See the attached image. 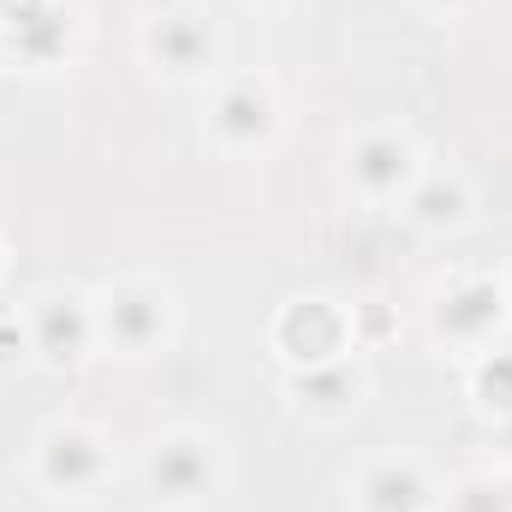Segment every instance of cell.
<instances>
[{"instance_id":"ba28073f","label":"cell","mask_w":512,"mask_h":512,"mask_svg":"<svg viewBox=\"0 0 512 512\" xmlns=\"http://www.w3.org/2000/svg\"><path fill=\"white\" fill-rule=\"evenodd\" d=\"M209 137L221 155H262L280 137V90L268 72H227L209 96Z\"/></svg>"},{"instance_id":"5b68a950","label":"cell","mask_w":512,"mask_h":512,"mask_svg":"<svg viewBox=\"0 0 512 512\" xmlns=\"http://www.w3.org/2000/svg\"><path fill=\"white\" fill-rule=\"evenodd\" d=\"M137 54L167 84H209V78H221V30L203 12H191V6H167V12L143 18Z\"/></svg>"},{"instance_id":"ffe728a7","label":"cell","mask_w":512,"mask_h":512,"mask_svg":"<svg viewBox=\"0 0 512 512\" xmlns=\"http://www.w3.org/2000/svg\"><path fill=\"white\" fill-rule=\"evenodd\" d=\"M0 280H6V245H0Z\"/></svg>"},{"instance_id":"d6986e66","label":"cell","mask_w":512,"mask_h":512,"mask_svg":"<svg viewBox=\"0 0 512 512\" xmlns=\"http://www.w3.org/2000/svg\"><path fill=\"white\" fill-rule=\"evenodd\" d=\"M245 6H286V0H245Z\"/></svg>"},{"instance_id":"4fadbf2b","label":"cell","mask_w":512,"mask_h":512,"mask_svg":"<svg viewBox=\"0 0 512 512\" xmlns=\"http://www.w3.org/2000/svg\"><path fill=\"white\" fill-rule=\"evenodd\" d=\"M0 30L24 66H48L66 48V6L60 0H0Z\"/></svg>"},{"instance_id":"8992f818","label":"cell","mask_w":512,"mask_h":512,"mask_svg":"<svg viewBox=\"0 0 512 512\" xmlns=\"http://www.w3.org/2000/svg\"><path fill=\"white\" fill-rule=\"evenodd\" d=\"M268 346L286 370H310V364H334V358H352L358 352V328H352V310L322 298V292H304V298H286L268 322Z\"/></svg>"},{"instance_id":"2e32d148","label":"cell","mask_w":512,"mask_h":512,"mask_svg":"<svg viewBox=\"0 0 512 512\" xmlns=\"http://www.w3.org/2000/svg\"><path fill=\"white\" fill-rule=\"evenodd\" d=\"M18 364H30V328L18 304H0V376H12Z\"/></svg>"},{"instance_id":"e0dca14e","label":"cell","mask_w":512,"mask_h":512,"mask_svg":"<svg viewBox=\"0 0 512 512\" xmlns=\"http://www.w3.org/2000/svg\"><path fill=\"white\" fill-rule=\"evenodd\" d=\"M417 6H423L429 18H459V12H471L477 0H417Z\"/></svg>"},{"instance_id":"3957f363","label":"cell","mask_w":512,"mask_h":512,"mask_svg":"<svg viewBox=\"0 0 512 512\" xmlns=\"http://www.w3.org/2000/svg\"><path fill=\"white\" fill-rule=\"evenodd\" d=\"M30 471L54 501H102L114 489V435L84 423V417H60L30 441Z\"/></svg>"},{"instance_id":"7a4b0ae2","label":"cell","mask_w":512,"mask_h":512,"mask_svg":"<svg viewBox=\"0 0 512 512\" xmlns=\"http://www.w3.org/2000/svg\"><path fill=\"white\" fill-rule=\"evenodd\" d=\"M90 304H96V352H114L131 364L155 358L179 322V298L155 274H120L102 292H90Z\"/></svg>"},{"instance_id":"6da1fadb","label":"cell","mask_w":512,"mask_h":512,"mask_svg":"<svg viewBox=\"0 0 512 512\" xmlns=\"http://www.w3.org/2000/svg\"><path fill=\"white\" fill-rule=\"evenodd\" d=\"M137 477L161 512H203L227 483V447H221V435H209L197 423H173L143 447Z\"/></svg>"},{"instance_id":"7c38bea8","label":"cell","mask_w":512,"mask_h":512,"mask_svg":"<svg viewBox=\"0 0 512 512\" xmlns=\"http://www.w3.org/2000/svg\"><path fill=\"white\" fill-rule=\"evenodd\" d=\"M370 393V376L358 358H334V364H310V370H286V399L298 405V417L334 429V423H352L358 405Z\"/></svg>"},{"instance_id":"5bb4252c","label":"cell","mask_w":512,"mask_h":512,"mask_svg":"<svg viewBox=\"0 0 512 512\" xmlns=\"http://www.w3.org/2000/svg\"><path fill=\"white\" fill-rule=\"evenodd\" d=\"M465 393H471V405L489 417V423H501L512 417V346H483V352H471V364H465Z\"/></svg>"},{"instance_id":"277c9868","label":"cell","mask_w":512,"mask_h":512,"mask_svg":"<svg viewBox=\"0 0 512 512\" xmlns=\"http://www.w3.org/2000/svg\"><path fill=\"white\" fill-rule=\"evenodd\" d=\"M512 322V280L495 268H453L435 292H429V334L447 352H483L501 340Z\"/></svg>"},{"instance_id":"52a82bcc","label":"cell","mask_w":512,"mask_h":512,"mask_svg":"<svg viewBox=\"0 0 512 512\" xmlns=\"http://www.w3.org/2000/svg\"><path fill=\"white\" fill-rule=\"evenodd\" d=\"M417 173H423V143L405 126H364L346 143V191L370 209H399Z\"/></svg>"},{"instance_id":"8fae6325","label":"cell","mask_w":512,"mask_h":512,"mask_svg":"<svg viewBox=\"0 0 512 512\" xmlns=\"http://www.w3.org/2000/svg\"><path fill=\"white\" fill-rule=\"evenodd\" d=\"M346 489H352V512H435L441 501L429 465L411 453H376L370 465H358Z\"/></svg>"},{"instance_id":"44dd1931","label":"cell","mask_w":512,"mask_h":512,"mask_svg":"<svg viewBox=\"0 0 512 512\" xmlns=\"http://www.w3.org/2000/svg\"><path fill=\"white\" fill-rule=\"evenodd\" d=\"M507 489H512V471H507Z\"/></svg>"},{"instance_id":"9a60e30c","label":"cell","mask_w":512,"mask_h":512,"mask_svg":"<svg viewBox=\"0 0 512 512\" xmlns=\"http://www.w3.org/2000/svg\"><path fill=\"white\" fill-rule=\"evenodd\" d=\"M441 512H512L507 471H471V477H459L441 495Z\"/></svg>"},{"instance_id":"30bf717a","label":"cell","mask_w":512,"mask_h":512,"mask_svg":"<svg viewBox=\"0 0 512 512\" xmlns=\"http://www.w3.org/2000/svg\"><path fill=\"white\" fill-rule=\"evenodd\" d=\"M399 215L417 227V233H435V239H447V233H465L471 221H477V185H471V173L465 167H435V161H423V173L411 179V191L399 197Z\"/></svg>"},{"instance_id":"ac0fdd59","label":"cell","mask_w":512,"mask_h":512,"mask_svg":"<svg viewBox=\"0 0 512 512\" xmlns=\"http://www.w3.org/2000/svg\"><path fill=\"white\" fill-rule=\"evenodd\" d=\"M495 441H501V465L512 471V417H501V423H495Z\"/></svg>"},{"instance_id":"9c48e42d","label":"cell","mask_w":512,"mask_h":512,"mask_svg":"<svg viewBox=\"0 0 512 512\" xmlns=\"http://www.w3.org/2000/svg\"><path fill=\"white\" fill-rule=\"evenodd\" d=\"M24 328H30V358L48 370H78L96 352V304L78 286H48L24 304Z\"/></svg>"}]
</instances>
